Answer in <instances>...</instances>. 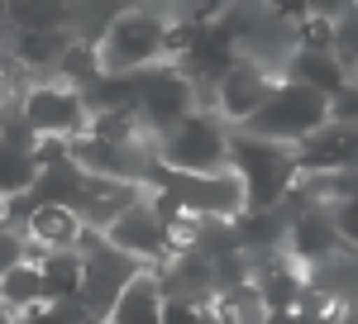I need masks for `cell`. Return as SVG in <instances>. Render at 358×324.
<instances>
[{
	"instance_id": "1",
	"label": "cell",
	"mask_w": 358,
	"mask_h": 324,
	"mask_svg": "<svg viewBox=\"0 0 358 324\" xmlns=\"http://www.w3.org/2000/svg\"><path fill=\"white\" fill-rule=\"evenodd\" d=\"M167 20L153 5H124L115 15V24L106 29V38L96 43V62L106 77H129V72H148L163 62V38H167Z\"/></svg>"
},
{
	"instance_id": "2",
	"label": "cell",
	"mask_w": 358,
	"mask_h": 324,
	"mask_svg": "<svg viewBox=\"0 0 358 324\" xmlns=\"http://www.w3.org/2000/svg\"><path fill=\"white\" fill-rule=\"evenodd\" d=\"M224 172L239 177V186H244V210H277V200L296 186L292 148H277V143H263V138H248V134H239V129H229Z\"/></svg>"
},
{
	"instance_id": "3",
	"label": "cell",
	"mask_w": 358,
	"mask_h": 324,
	"mask_svg": "<svg viewBox=\"0 0 358 324\" xmlns=\"http://www.w3.org/2000/svg\"><path fill=\"white\" fill-rule=\"evenodd\" d=\"M320 124H330V101L306 91V86H292V81H273L268 101L239 124V134L263 138V143H277V148H296L306 134H315Z\"/></svg>"
},
{
	"instance_id": "4",
	"label": "cell",
	"mask_w": 358,
	"mask_h": 324,
	"mask_svg": "<svg viewBox=\"0 0 358 324\" xmlns=\"http://www.w3.org/2000/svg\"><path fill=\"white\" fill-rule=\"evenodd\" d=\"M143 191L172 200L182 215L192 219H210V224H229L234 215H244V186L234 172H210V177H192V172H167L153 167Z\"/></svg>"
},
{
	"instance_id": "5",
	"label": "cell",
	"mask_w": 358,
	"mask_h": 324,
	"mask_svg": "<svg viewBox=\"0 0 358 324\" xmlns=\"http://www.w3.org/2000/svg\"><path fill=\"white\" fill-rule=\"evenodd\" d=\"M224 153H229V124L210 105L192 110L177 129H167L153 143L158 167H167V172H192V177L224 172Z\"/></svg>"
},
{
	"instance_id": "6",
	"label": "cell",
	"mask_w": 358,
	"mask_h": 324,
	"mask_svg": "<svg viewBox=\"0 0 358 324\" xmlns=\"http://www.w3.org/2000/svg\"><path fill=\"white\" fill-rule=\"evenodd\" d=\"M77 258H82V286H77V305H82L86 315L96 324H106L110 315V305L120 300V291L134 281L138 272H148L143 263L134 258H124L120 248L101 239L96 229H82V239H77Z\"/></svg>"
},
{
	"instance_id": "7",
	"label": "cell",
	"mask_w": 358,
	"mask_h": 324,
	"mask_svg": "<svg viewBox=\"0 0 358 324\" xmlns=\"http://www.w3.org/2000/svg\"><path fill=\"white\" fill-rule=\"evenodd\" d=\"M192 110H201V96H196L192 77L182 72V67H172V62H158V67H148L143 72V86H138V101H134V115L138 124H143V134L158 138L167 129H177Z\"/></svg>"
},
{
	"instance_id": "8",
	"label": "cell",
	"mask_w": 358,
	"mask_h": 324,
	"mask_svg": "<svg viewBox=\"0 0 358 324\" xmlns=\"http://www.w3.org/2000/svg\"><path fill=\"white\" fill-rule=\"evenodd\" d=\"M20 119L34 138H57V143H72L86 134V101L82 91H72L67 81H34L24 86V101H20Z\"/></svg>"
},
{
	"instance_id": "9",
	"label": "cell",
	"mask_w": 358,
	"mask_h": 324,
	"mask_svg": "<svg viewBox=\"0 0 358 324\" xmlns=\"http://www.w3.org/2000/svg\"><path fill=\"white\" fill-rule=\"evenodd\" d=\"M67 158L82 167L86 177L101 182H124V186H143L148 172L158 167L153 143H101V138H72Z\"/></svg>"
},
{
	"instance_id": "10",
	"label": "cell",
	"mask_w": 358,
	"mask_h": 324,
	"mask_svg": "<svg viewBox=\"0 0 358 324\" xmlns=\"http://www.w3.org/2000/svg\"><path fill=\"white\" fill-rule=\"evenodd\" d=\"M101 239L110 243V248H120L124 258H134V263H143L148 272H158L172 258V243H167V229L163 219L153 215V205H148V191H143V200H134L124 215L115 219L110 229L101 234Z\"/></svg>"
},
{
	"instance_id": "11",
	"label": "cell",
	"mask_w": 358,
	"mask_h": 324,
	"mask_svg": "<svg viewBox=\"0 0 358 324\" xmlns=\"http://www.w3.org/2000/svg\"><path fill=\"white\" fill-rule=\"evenodd\" d=\"M273 72L268 67H258V62H248V57H234L229 67L220 72V81H215V115H220L229 129H239L253 110L268 101V91H273Z\"/></svg>"
},
{
	"instance_id": "12",
	"label": "cell",
	"mask_w": 358,
	"mask_h": 324,
	"mask_svg": "<svg viewBox=\"0 0 358 324\" xmlns=\"http://www.w3.org/2000/svg\"><path fill=\"white\" fill-rule=\"evenodd\" d=\"M358 124H320L315 134H306L296 148H292V162H296V177H334V172H354L358 158Z\"/></svg>"
},
{
	"instance_id": "13",
	"label": "cell",
	"mask_w": 358,
	"mask_h": 324,
	"mask_svg": "<svg viewBox=\"0 0 358 324\" xmlns=\"http://www.w3.org/2000/svg\"><path fill=\"white\" fill-rule=\"evenodd\" d=\"M282 253H287L296 267H315V263H325V258H334V253H354V248L339 243V234H334L330 210H325V205H310V210H301L296 219H287Z\"/></svg>"
},
{
	"instance_id": "14",
	"label": "cell",
	"mask_w": 358,
	"mask_h": 324,
	"mask_svg": "<svg viewBox=\"0 0 358 324\" xmlns=\"http://www.w3.org/2000/svg\"><path fill=\"white\" fill-rule=\"evenodd\" d=\"M277 81L306 86V91H315V96H325V101L344 96V91L354 86V77H349L330 53H306V48H296V53L282 62V77H277Z\"/></svg>"
},
{
	"instance_id": "15",
	"label": "cell",
	"mask_w": 358,
	"mask_h": 324,
	"mask_svg": "<svg viewBox=\"0 0 358 324\" xmlns=\"http://www.w3.org/2000/svg\"><path fill=\"white\" fill-rule=\"evenodd\" d=\"M72 29H53V34H10L5 38V57L20 72H57L62 53L72 48Z\"/></svg>"
},
{
	"instance_id": "16",
	"label": "cell",
	"mask_w": 358,
	"mask_h": 324,
	"mask_svg": "<svg viewBox=\"0 0 358 324\" xmlns=\"http://www.w3.org/2000/svg\"><path fill=\"white\" fill-rule=\"evenodd\" d=\"M38 253H77V239H82V219L62 205H38L34 215L24 219L20 229Z\"/></svg>"
},
{
	"instance_id": "17",
	"label": "cell",
	"mask_w": 358,
	"mask_h": 324,
	"mask_svg": "<svg viewBox=\"0 0 358 324\" xmlns=\"http://www.w3.org/2000/svg\"><path fill=\"white\" fill-rule=\"evenodd\" d=\"M0 24L5 34H53L72 24V5L67 0H5Z\"/></svg>"
},
{
	"instance_id": "18",
	"label": "cell",
	"mask_w": 358,
	"mask_h": 324,
	"mask_svg": "<svg viewBox=\"0 0 358 324\" xmlns=\"http://www.w3.org/2000/svg\"><path fill=\"white\" fill-rule=\"evenodd\" d=\"M158 315H163V286L153 272H138L110 305L106 324H158Z\"/></svg>"
},
{
	"instance_id": "19",
	"label": "cell",
	"mask_w": 358,
	"mask_h": 324,
	"mask_svg": "<svg viewBox=\"0 0 358 324\" xmlns=\"http://www.w3.org/2000/svg\"><path fill=\"white\" fill-rule=\"evenodd\" d=\"M34 267H38V281H43V305L77 300V286H82V258L77 253H38Z\"/></svg>"
},
{
	"instance_id": "20",
	"label": "cell",
	"mask_w": 358,
	"mask_h": 324,
	"mask_svg": "<svg viewBox=\"0 0 358 324\" xmlns=\"http://www.w3.org/2000/svg\"><path fill=\"white\" fill-rule=\"evenodd\" d=\"M34 305H43V281H38L34 258H24V263H15L10 272H0V310L15 320V315L34 310Z\"/></svg>"
},
{
	"instance_id": "21",
	"label": "cell",
	"mask_w": 358,
	"mask_h": 324,
	"mask_svg": "<svg viewBox=\"0 0 358 324\" xmlns=\"http://www.w3.org/2000/svg\"><path fill=\"white\" fill-rule=\"evenodd\" d=\"M38 182V162H34V148H20V143H5L0 138V200H15V196H29Z\"/></svg>"
},
{
	"instance_id": "22",
	"label": "cell",
	"mask_w": 358,
	"mask_h": 324,
	"mask_svg": "<svg viewBox=\"0 0 358 324\" xmlns=\"http://www.w3.org/2000/svg\"><path fill=\"white\" fill-rule=\"evenodd\" d=\"M158 324H201V305H187V300H163Z\"/></svg>"
},
{
	"instance_id": "23",
	"label": "cell",
	"mask_w": 358,
	"mask_h": 324,
	"mask_svg": "<svg viewBox=\"0 0 358 324\" xmlns=\"http://www.w3.org/2000/svg\"><path fill=\"white\" fill-rule=\"evenodd\" d=\"M201 324H220V320H215V310H210V305L201 310Z\"/></svg>"
},
{
	"instance_id": "24",
	"label": "cell",
	"mask_w": 358,
	"mask_h": 324,
	"mask_svg": "<svg viewBox=\"0 0 358 324\" xmlns=\"http://www.w3.org/2000/svg\"><path fill=\"white\" fill-rule=\"evenodd\" d=\"M334 324H354V315H349V310H344V315H334Z\"/></svg>"
},
{
	"instance_id": "25",
	"label": "cell",
	"mask_w": 358,
	"mask_h": 324,
	"mask_svg": "<svg viewBox=\"0 0 358 324\" xmlns=\"http://www.w3.org/2000/svg\"><path fill=\"white\" fill-rule=\"evenodd\" d=\"M0 324H15V320H10V315H5V310H0Z\"/></svg>"
}]
</instances>
